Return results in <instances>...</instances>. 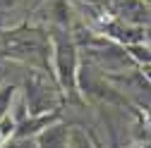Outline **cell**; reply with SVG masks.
I'll use <instances>...</instances> for the list:
<instances>
[{
    "label": "cell",
    "instance_id": "cell-1",
    "mask_svg": "<svg viewBox=\"0 0 151 148\" xmlns=\"http://www.w3.org/2000/svg\"><path fill=\"white\" fill-rule=\"evenodd\" d=\"M50 46H53V58H50V74L58 81L63 96L67 100H79V46L74 41V33L67 26H50Z\"/></svg>",
    "mask_w": 151,
    "mask_h": 148
},
{
    "label": "cell",
    "instance_id": "cell-2",
    "mask_svg": "<svg viewBox=\"0 0 151 148\" xmlns=\"http://www.w3.org/2000/svg\"><path fill=\"white\" fill-rule=\"evenodd\" d=\"M0 50L3 55L19 62H29L34 69H46L48 72V60L53 58V46H50V31L41 29H12L0 33Z\"/></svg>",
    "mask_w": 151,
    "mask_h": 148
},
{
    "label": "cell",
    "instance_id": "cell-3",
    "mask_svg": "<svg viewBox=\"0 0 151 148\" xmlns=\"http://www.w3.org/2000/svg\"><path fill=\"white\" fill-rule=\"evenodd\" d=\"M63 91L53 74L46 69H29L22 84V100L29 115H48L63 107Z\"/></svg>",
    "mask_w": 151,
    "mask_h": 148
},
{
    "label": "cell",
    "instance_id": "cell-4",
    "mask_svg": "<svg viewBox=\"0 0 151 148\" xmlns=\"http://www.w3.org/2000/svg\"><path fill=\"white\" fill-rule=\"evenodd\" d=\"M103 10L115 19H122L134 26H144L149 22V10L144 0H103Z\"/></svg>",
    "mask_w": 151,
    "mask_h": 148
},
{
    "label": "cell",
    "instance_id": "cell-5",
    "mask_svg": "<svg viewBox=\"0 0 151 148\" xmlns=\"http://www.w3.org/2000/svg\"><path fill=\"white\" fill-rule=\"evenodd\" d=\"M60 120H63V112H60V110H58V112H48V115H27L24 120L17 122L14 136L36 141V136L43 134L48 127H53L55 122H60Z\"/></svg>",
    "mask_w": 151,
    "mask_h": 148
},
{
    "label": "cell",
    "instance_id": "cell-6",
    "mask_svg": "<svg viewBox=\"0 0 151 148\" xmlns=\"http://www.w3.org/2000/svg\"><path fill=\"white\" fill-rule=\"evenodd\" d=\"M72 127L67 122H55L48 127L43 134L36 136V148H70V136H72Z\"/></svg>",
    "mask_w": 151,
    "mask_h": 148
},
{
    "label": "cell",
    "instance_id": "cell-7",
    "mask_svg": "<svg viewBox=\"0 0 151 148\" xmlns=\"http://www.w3.org/2000/svg\"><path fill=\"white\" fill-rule=\"evenodd\" d=\"M17 91H19V86H17L14 81H3V84H0V120L12 117Z\"/></svg>",
    "mask_w": 151,
    "mask_h": 148
},
{
    "label": "cell",
    "instance_id": "cell-8",
    "mask_svg": "<svg viewBox=\"0 0 151 148\" xmlns=\"http://www.w3.org/2000/svg\"><path fill=\"white\" fill-rule=\"evenodd\" d=\"M14 129H17V122L14 117H7V120H0V148H3L12 136H14Z\"/></svg>",
    "mask_w": 151,
    "mask_h": 148
},
{
    "label": "cell",
    "instance_id": "cell-9",
    "mask_svg": "<svg viewBox=\"0 0 151 148\" xmlns=\"http://www.w3.org/2000/svg\"><path fill=\"white\" fill-rule=\"evenodd\" d=\"M3 148H36V141L31 139H19V136H12Z\"/></svg>",
    "mask_w": 151,
    "mask_h": 148
},
{
    "label": "cell",
    "instance_id": "cell-10",
    "mask_svg": "<svg viewBox=\"0 0 151 148\" xmlns=\"http://www.w3.org/2000/svg\"><path fill=\"white\" fill-rule=\"evenodd\" d=\"M19 3L22 0H0V17H3L5 12H10V10H14Z\"/></svg>",
    "mask_w": 151,
    "mask_h": 148
}]
</instances>
